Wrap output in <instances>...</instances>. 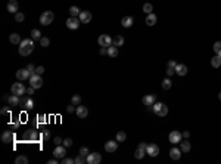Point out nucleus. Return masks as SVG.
<instances>
[{
    "mask_svg": "<svg viewBox=\"0 0 221 164\" xmlns=\"http://www.w3.org/2000/svg\"><path fill=\"white\" fill-rule=\"evenodd\" d=\"M34 50V40L33 39H22L19 43V55L21 56H28Z\"/></svg>",
    "mask_w": 221,
    "mask_h": 164,
    "instance_id": "f257e3e1",
    "label": "nucleus"
},
{
    "mask_svg": "<svg viewBox=\"0 0 221 164\" xmlns=\"http://www.w3.org/2000/svg\"><path fill=\"white\" fill-rule=\"evenodd\" d=\"M53 19H55V15L52 10H46L40 15V24L42 25H50L53 22Z\"/></svg>",
    "mask_w": 221,
    "mask_h": 164,
    "instance_id": "f03ea898",
    "label": "nucleus"
},
{
    "mask_svg": "<svg viewBox=\"0 0 221 164\" xmlns=\"http://www.w3.org/2000/svg\"><path fill=\"white\" fill-rule=\"evenodd\" d=\"M10 90H12V95H16V96H22V95H25V93H27L25 86H24L21 82L13 83V84H12V87H10Z\"/></svg>",
    "mask_w": 221,
    "mask_h": 164,
    "instance_id": "7ed1b4c3",
    "label": "nucleus"
},
{
    "mask_svg": "<svg viewBox=\"0 0 221 164\" xmlns=\"http://www.w3.org/2000/svg\"><path fill=\"white\" fill-rule=\"evenodd\" d=\"M30 86H33L34 89H40V87L43 86V79H42V76L33 74V76L30 77Z\"/></svg>",
    "mask_w": 221,
    "mask_h": 164,
    "instance_id": "20e7f679",
    "label": "nucleus"
},
{
    "mask_svg": "<svg viewBox=\"0 0 221 164\" xmlns=\"http://www.w3.org/2000/svg\"><path fill=\"white\" fill-rule=\"evenodd\" d=\"M65 155H66V146H63V145H56V148H55V151H53V157L58 158V160H62Z\"/></svg>",
    "mask_w": 221,
    "mask_h": 164,
    "instance_id": "39448f33",
    "label": "nucleus"
},
{
    "mask_svg": "<svg viewBox=\"0 0 221 164\" xmlns=\"http://www.w3.org/2000/svg\"><path fill=\"white\" fill-rule=\"evenodd\" d=\"M80 18H77V16H69L68 19H66V27L69 28V30H77L78 27H80Z\"/></svg>",
    "mask_w": 221,
    "mask_h": 164,
    "instance_id": "423d86ee",
    "label": "nucleus"
},
{
    "mask_svg": "<svg viewBox=\"0 0 221 164\" xmlns=\"http://www.w3.org/2000/svg\"><path fill=\"white\" fill-rule=\"evenodd\" d=\"M97 43L100 44V47H109L112 44V37L108 36V34H102V36H99Z\"/></svg>",
    "mask_w": 221,
    "mask_h": 164,
    "instance_id": "0eeeda50",
    "label": "nucleus"
},
{
    "mask_svg": "<svg viewBox=\"0 0 221 164\" xmlns=\"http://www.w3.org/2000/svg\"><path fill=\"white\" fill-rule=\"evenodd\" d=\"M181 133L178 132V130H173L170 135H168V140L173 143V145H176V143H180L181 142Z\"/></svg>",
    "mask_w": 221,
    "mask_h": 164,
    "instance_id": "6e6552de",
    "label": "nucleus"
},
{
    "mask_svg": "<svg viewBox=\"0 0 221 164\" xmlns=\"http://www.w3.org/2000/svg\"><path fill=\"white\" fill-rule=\"evenodd\" d=\"M31 77V73L27 70V68H22V70H18L16 71V79L19 82H24V80H30Z\"/></svg>",
    "mask_w": 221,
    "mask_h": 164,
    "instance_id": "1a4fd4ad",
    "label": "nucleus"
},
{
    "mask_svg": "<svg viewBox=\"0 0 221 164\" xmlns=\"http://www.w3.org/2000/svg\"><path fill=\"white\" fill-rule=\"evenodd\" d=\"M22 139H24V140H30V142H36V140L39 139V135L36 133V130L30 129V130H27V132L24 133Z\"/></svg>",
    "mask_w": 221,
    "mask_h": 164,
    "instance_id": "9d476101",
    "label": "nucleus"
},
{
    "mask_svg": "<svg viewBox=\"0 0 221 164\" xmlns=\"http://www.w3.org/2000/svg\"><path fill=\"white\" fill-rule=\"evenodd\" d=\"M102 161V155L99 152H90L87 155V163L88 164H99Z\"/></svg>",
    "mask_w": 221,
    "mask_h": 164,
    "instance_id": "9b49d317",
    "label": "nucleus"
},
{
    "mask_svg": "<svg viewBox=\"0 0 221 164\" xmlns=\"http://www.w3.org/2000/svg\"><path fill=\"white\" fill-rule=\"evenodd\" d=\"M146 154L150 155V157H156V155L159 154V146H158L156 143H150V145H147V148H146Z\"/></svg>",
    "mask_w": 221,
    "mask_h": 164,
    "instance_id": "f8f14e48",
    "label": "nucleus"
},
{
    "mask_svg": "<svg viewBox=\"0 0 221 164\" xmlns=\"http://www.w3.org/2000/svg\"><path fill=\"white\" fill-rule=\"evenodd\" d=\"M13 139H15L13 132L6 130V132H3V133H1V142H3V143H10V142H13Z\"/></svg>",
    "mask_w": 221,
    "mask_h": 164,
    "instance_id": "ddd939ff",
    "label": "nucleus"
},
{
    "mask_svg": "<svg viewBox=\"0 0 221 164\" xmlns=\"http://www.w3.org/2000/svg\"><path fill=\"white\" fill-rule=\"evenodd\" d=\"M118 149V140H108L105 143V151L106 152H115Z\"/></svg>",
    "mask_w": 221,
    "mask_h": 164,
    "instance_id": "4468645a",
    "label": "nucleus"
},
{
    "mask_svg": "<svg viewBox=\"0 0 221 164\" xmlns=\"http://www.w3.org/2000/svg\"><path fill=\"white\" fill-rule=\"evenodd\" d=\"M141 102H143L144 107H152V105L156 102V96H155V95H146V96H143Z\"/></svg>",
    "mask_w": 221,
    "mask_h": 164,
    "instance_id": "2eb2a0df",
    "label": "nucleus"
},
{
    "mask_svg": "<svg viewBox=\"0 0 221 164\" xmlns=\"http://www.w3.org/2000/svg\"><path fill=\"white\" fill-rule=\"evenodd\" d=\"M18 7H19V4H18L16 0H9L7 1V12L9 13H18Z\"/></svg>",
    "mask_w": 221,
    "mask_h": 164,
    "instance_id": "dca6fc26",
    "label": "nucleus"
},
{
    "mask_svg": "<svg viewBox=\"0 0 221 164\" xmlns=\"http://www.w3.org/2000/svg\"><path fill=\"white\" fill-rule=\"evenodd\" d=\"M80 21H81V24H88L90 21H91V12H88V10H83L81 13H80Z\"/></svg>",
    "mask_w": 221,
    "mask_h": 164,
    "instance_id": "f3484780",
    "label": "nucleus"
},
{
    "mask_svg": "<svg viewBox=\"0 0 221 164\" xmlns=\"http://www.w3.org/2000/svg\"><path fill=\"white\" fill-rule=\"evenodd\" d=\"M75 114L78 115V118H86V117H87V114H88L87 107L78 105V107H77V111H75Z\"/></svg>",
    "mask_w": 221,
    "mask_h": 164,
    "instance_id": "a211bd4d",
    "label": "nucleus"
},
{
    "mask_svg": "<svg viewBox=\"0 0 221 164\" xmlns=\"http://www.w3.org/2000/svg\"><path fill=\"white\" fill-rule=\"evenodd\" d=\"M7 102H9V105H10V107H18V105H21V96L12 95V96H9V98H7Z\"/></svg>",
    "mask_w": 221,
    "mask_h": 164,
    "instance_id": "6ab92c4d",
    "label": "nucleus"
},
{
    "mask_svg": "<svg viewBox=\"0 0 221 164\" xmlns=\"http://www.w3.org/2000/svg\"><path fill=\"white\" fill-rule=\"evenodd\" d=\"M156 21H158V18H156L155 13H149L146 16V25H149V27H153L156 24Z\"/></svg>",
    "mask_w": 221,
    "mask_h": 164,
    "instance_id": "aec40b11",
    "label": "nucleus"
},
{
    "mask_svg": "<svg viewBox=\"0 0 221 164\" xmlns=\"http://www.w3.org/2000/svg\"><path fill=\"white\" fill-rule=\"evenodd\" d=\"M170 157H171V160H180V157H181V149L174 146V148L170 151Z\"/></svg>",
    "mask_w": 221,
    "mask_h": 164,
    "instance_id": "412c9836",
    "label": "nucleus"
},
{
    "mask_svg": "<svg viewBox=\"0 0 221 164\" xmlns=\"http://www.w3.org/2000/svg\"><path fill=\"white\" fill-rule=\"evenodd\" d=\"M176 73L178 74V76H186L187 74V67L184 65V64H177V67H176Z\"/></svg>",
    "mask_w": 221,
    "mask_h": 164,
    "instance_id": "4be33fe9",
    "label": "nucleus"
},
{
    "mask_svg": "<svg viewBox=\"0 0 221 164\" xmlns=\"http://www.w3.org/2000/svg\"><path fill=\"white\" fill-rule=\"evenodd\" d=\"M108 56H109V58H117V56H118V47L114 46V44H111V46L108 47Z\"/></svg>",
    "mask_w": 221,
    "mask_h": 164,
    "instance_id": "5701e85b",
    "label": "nucleus"
},
{
    "mask_svg": "<svg viewBox=\"0 0 221 164\" xmlns=\"http://www.w3.org/2000/svg\"><path fill=\"white\" fill-rule=\"evenodd\" d=\"M133 22H134V21H133L131 16H124V18L121 19V25H123L124 28H130L133 25Z\"/></svg>",
    "mask_w": 221,
    "mask_h": 164,
    "instance_id": "b1692460",
    "label": "nucleus"
},
{
    "mask_svg": "<svg viewBox=\"0 0 221 164\" xmlns=\"http://www.w3.org/2000/svg\"><path fill=\"white\" fill-rule=\"evenodd\" d=\"M190 148H192V146H190V142H187V139L180 142V149H181V152H189Z\"/></svg>",
    "mask_w": 221,
    "mask_h": 164,
    "instance_id": "393cba45",
    "label": "nucleus"
},
{
    "mask_svg": "<svg viewBox=\"0 0 221 164\" xmlns=\"http://www.w3.org/2000/svg\"><path fill=\"white\" fill-rule=\"evenodd\" d=\"M112 44L117 46V47H121V46L124 44V37H123V36H115V37L112 39Z\"/></svg>",
    "mask_w": 221,
    "mask_h": 164,
    "instance_id": "a878e982",
    "label": "nucleus"
},
{
    "mask_svg": "<svg viewBox=\"0 0 221 164\" xmlns=\"http://www.w3.org/2000/svg\"><path fill=\"white\" fill-rule=\"evenodd\" d=\"M9 41H10L12 44H19L22 40H21V36H19V34L13 33V34H10V36H9Z\"/></svg>",
    "mask_w": 221,
    "mask_h": 164,
    "instance_id": "bb28decb",
    "label": "nucleus"
},
{
    "mask_svg": "<svg viewBox=\"0 0 221 164\" xmlns=\"http://www.w3.org/2000/svg\"><path fill=\"white\" fill-rule=\"evenodd\" d=\"M167 114H168V107H167L165 104H162L161 108H159V111L156 113V115H158V117H165Z\"/></svg>",
    "mask_w": 221,
    "mask_h": 164,
    "instance_id": "cd10ccee",
    "label": "nucleus"
},
{
    "mask_svg": "<svg viewBox=\"0 0 221 164\" xmlns=\"http://www.w3.org/2000/svg\"><path fill=\"white\" fill-rule=\"evenodd\" d=\"M144 155H146V149H143V148H137L136 152H134V157H136L137 160H141Z\"/></svg>",
    "mask_w": 221,
    "mask_h": 164,
    "instance_id": "c85d7f7f",
    "label": "nucleus"
},
{
    "mask_svg": "<svg viewBox=\"0 0 221 164\" xmlns=\"http://www.w3.org/2000/svg\"><path fill=\"white\" fill-rule=\"evenodd\" d=\"M161 84H162V89H164V90H170V89H171V86H173V82L170 80V77H167V79H164V80H162Z\"/></svg>",
    "mask_w": 221,
    "mask_h": 164,
    "instance_id": "c756f323",
    "label": "nucleus"
},
{
    "mask_svg": "<svg viewBox=\"0 0 221 164\" xmlns=\"http://www.w3.org/2000/svg\"><path fill=\"white\" fill-rule=\"evenodd\" d=\"M211 65H212L214 68H218V67H221V56L215 55V56L211 59Z\"/></svg>",
    "mask_w": 221,
    "mask_h": 164,
    "instance_id": "7c9ffc66",
    "label": "nucleus"
},
{
    "mask_svg": "<svg viewBox=\"0 0 221 164\" xmlns=\"http://www.w3.org/2000/svg\"><path fill=\"white\" fill-rule=\"evenodd\" d=\"M80 9L77 7V6H71L69 7V16H80Z\"/></svg>",
    "mask_w": 221,
    "mask_h": 164,
    "instance_id": "2f4dec72",
    "label": "nucleus"
},
{
    "mask_svg": "<svg viewBox=\"0 0 221 164\" xmlns=\"http://www.w3.org/2000/svg\"><path fill=\"white\" fill-rule=\"evenodd\" d=\"M31 39H33V40H40V39H42V33H40V30L34 28V30L31 31Z\"/></svg>",
    "mask_w": 221,
    "mask_h": 164,
    "instance_id": "473e14b6",
    "label": "nucleus"
},
{
    "mask_svg": "<svg viewBox=\"0 0 221 164\" xmlns=\"http://www.w3.org/2000/svg\"><path fill=\"white\" fill-rule=\"evenodd\" d=\"M74 161H75V164H84V163H87V157H84V155L78 154V155L74 158Z\"/></svg>",
    "mask_w": 221,
    "mask_h": 164,
    "instance_id": "72a5a7b5",
    "label": "nucleus"
},
{
    "mask_svg": "<svg viewBox=\"0 0 221 164\" xmlns=\"http://www.w3.org/2000/svg\"><path fill=\"white\" fill-rule=\"evenodd\" d=\"M19 126H21V121H19L18 118H13V121L9 124V129H10V130H18Z\"/></svg>",
    "mask_w": 221,
    "mask_h": 164,
    "instance_id": "f704fd0d",
    "label": "nucleus"
},
{
    "mask_svg": "<svg viewBox=\"0 0 221 164\" xmlns=\"http://www.w3.org/2000/svg\"><path fill=\"white\" fill-rule=\"evenodd\" d=\"M71 104H74L75 107H78V105L81 104V96H80V95H74L72 99H71Z\"/></svg>",
    "mask_w": 221,
    "mask_h": 164,
    "instance_id": "c9c22d12",
    "label": "nucleus"
},
{
    "mask_svg": "<svg viewBox=\"0 0 221 164\" xmlns=\"http://www.w3.org/2000/svg\"><path fill=\"white\" fill-rule=\"evenodd\" d=\"M125 139H127L125 132H118V133H117V140H118V142H125Z\"/></svg>",
    "mask_w": 221,
    "mask_h": 164,
    "instance_id": "e433bc0d",
    "label": "nucleus"
},
{
    "mask_svg": "<svg viewBox=\"0 0 221 164\" xmlns=\"http://www.w3.org/2000/svg\"><path fill=\"white\" fill-rule=\"evenodd\" d=\"M152 10H153V6H152L150 3H144V4H143V12H146V13L149 15V13H152Z\"/></svg>",
    "mask_w": 221,
    "mask_h": 164,
    "instance_id": "4c0bfd02",
    "label": "nucleus"
},
{
    "mask_svg": "<svg viewBox=\"0 0 221 164\" xmlns=\"http://www.w3.org/2000/svg\"><path fill=\"white\" fill-rule=\"evenodd\" d=\"M24 107H25L28 111H30V110H33V108H34V101L28 96V99H27V102H25V105H24Z\"/></svg>",
    "mask_w": 221,
    "mask_h": 164,
    "instance_id": "58836bf2",
    "label": "nucleus"
},
{
    "mask_svg": "<svg viewBox=\"0 0 221 164\" xmlns=\"http://www.w3.org/2000/svg\"><path fill=\"white\" fill-rule=\"evenodd\" d=\"M15 161H16V164H27L28 163V158H27L25 155H19Z\"/></svg>",
    "mask_w": 221,
    "mask_h": 164,
    "instance_id": "ea45409f",
    "label": "nucleus"
},
{
    "mask_svg": "<svg viewBox=\"0 0 221 164\" xmlns=\"http://www.w3.org/2000/svg\"><path fill=\"white\" fill-rule=\"evenodd\" d=\"M25 19V15L22 13V12H18V13H15V21L16 22H22Z\"/></svg>",
    "mask_w": 221,
    "mask_h": 164,
    "instance_id": "a19ab883",
    "label": "nucleus"
},
{
    "mask_svg": "<svg viewBox=\"0 0 221 164\" xmlns=\"http://www.w3.org/2000/svg\"><path fill=\"white\" fill-rule=\"evenodd\" d=\"M214 52H215V55L221 56V41H217V43L214 44Z\"/></svg>",
    "mask_w": 221,
    "mask_h": 164,
    "instance_id": "79ce46f5",
    "label": "nucleus"
},
{
    "mask_svg": "<svg viewBox=\"0 0 221 164\" xmlns=\"http://www.w3.org/2000/svg\"><path fill=\"white\" fill-rule=\"evenodd\" d=\"M78 154H81V155L87 157L88 154H90V151H88V148H87V146H81V148H80V151H78Z\"/></svg>",
    "mask_w": 221,
    "mask_h": 164,
    "instance_id": "37998d69",
    "label": "nucleus"
},
{
    "mask_svg": "<svg viewBox=\"0 0 221 164\" xmlns=\"http://www.w3.org/2000/svg\"><path fill=\"white\" fill-rule=\"evenodd\" d=\"M40 44H42L43 47H47V46L50 44V40H49L47 37H42V39H40Z\"/></svg>",
    "mask_w": 221,
    "mask_h": 164,
    "instance_id": "c03bdc74",
    "label": "nucleus"
},
{
    "mask_svg": "<svg viewBox=\"0 0 221 164\" xmlns=\"http://www.w3.org/2000/svg\"><path fill=\"white\" fill-rule=\"evenodd\" d=\"M75 111H77V108H75L74 104H71V105L66 107V113H68V114H72V113H75Z\"/></svg>",
    "mask_w": 221,
    "mask_h": 164,
    "instance_id": "a18cd8bd",
    "label": "nucleus"
},
{
    "mask_svg": "<svg viewBox=\"0 0 221 164\" xmlns=\"http://www.w3.org/2000/svg\"><path fill=\"white\" fill-rule=\"evenodd\" d=\"M161 105H162V104H161V102H155V104H153V105H152V111H153V113H155V114H156V113H158V111H159V108H161Z\"/></svg>",
    "mask_w": 221,
    "mask_h": 164,
    "instance_id": "49530a36",
    "label": "nucleus"
},
{
    "mask_svg": "<svg viewBox=\"0 0 221 164\" xmlns=\"http://www.w3.org/2000/svg\"><path fill=\"white\" fill-rule=\"evenodd\" d=\"M50 130H43V133H42V138H43L44 140H49L50 139Z\"/></svg>",
    "mask_w": 221,
    "mask_h": 164,
    "instance_id": "de8ad7c7",
    "label": "nucleus"
},
{
    "mask_svg": "<svg viewBox=\"0 0 221 164\" xmlns=\"http://www.w3.org/2000/svg\"><path fill=\"white\" fill-rule=\"evenodd\" d=\"M61 161H62L63 164H75V161H74L72 158H69V157H63Z\"/></svg>",
    "mask_w": 221,
    "mask_h": 164,
    "instance_id": "09e8293b",
    "label": "nucleus"
},
{
    "mask_svg": "<svg viewBox=\"0 0 221 164\" xmlns=\"http://www.w3.org/2000/svg\"><path fill=\"white\" fill-rule=\"evenodd\" d=\"M0 114H1V115H10V110H9L7 107H3V108L0 110Z\"/></svg>",
    "mask_w": 221,
    "mask_h": 164,
    "instance_id": "8fccbe9b",
    "label": "nucleus"
},
{
    "mask_svg": "<svg viewBox=\"0 0 221 164\" xmlns=\"http://www.w3.org/2000/svg\"><path fill=\"white\" fill-rule=\"evenodd\" d=\"M27 70L31 73V76H33V74H36V67H34L33 64H28V65H27Z\"/></svg>",
    "mask_w": 221,
    "mask_h": 164,
    "instance_id": "3c124183",
    "label": "nucleus"
},
{
    "mask_svg": "<svg viewBox=\"0 0 221 164\" xmlns=\"http://www.w3.org/2000/svg\"><path fill=\"white\" fill-rule=\"evenodd\" d=\"M62 143H63V146H66V148H69V146L72 145V139H69V138H66V139H65V140H63Z\"/></svg>",
    "mask_w": 221,
    "mask_h": 164,
    "instance_id": "603ef678",
    "label": "nucleus"
},
{
    "mask_svg": "<svg viewBox=\"0 0 221 164\" xmlns=\"http://www.w3.org/2000/svg\"><path fill=\"white\" fill-rule=\"evenodd\" d=\"M176 67H177V62H176V61H173V59H171V61H168V64H167V68H174V70H176Z\"/></svg>",
    "mask_w": 221,
    "mask_h": 164,
    "instance_id": "864d4df0",
    "label": "nucleus"
},
{
    "mask_svg": "<svg viewBox=\"0 0 221 164\" xmlns=\"http://www.w3.org/2000/svg\"><path fill=\"white\" fill-rule=\"evenodd\" d=\"M36 74L43 76V74H44V67H37V68H36Z\"/></svg>",
    "mask_w": 221,
    "mask_h": 164,
    "instance_id": "5fc2aeb1",
    "label": "nucleus"
},
{
    "mask_svg": "<svg viewBox=\"0 0 221 164\" xmlns=\"http://www.w3.org/2000/svg\"><path fill=\"white\" fill-rule=\"evenodd\" d=\"M174 73H176V70H174V68H167V76H168V77H171Z\"/></svg>",
    "mask_w": 221,
    "mask_h": 164,
    "instance_id": "6e6d98bb",
    "label": "nucleus"
},
{
    "mask_svg": "<svg viewBox=\"0 0 221 164\" xmlns=\"http://www.w3.org/2000/svg\"><path fill=\"white\" fill-rule=\"evenodd\" d=\"M34 90H36V89H34L33 86H30V87L27 89V95H34Z\"/></svg>",
    "mask_w": 221,
    "mask_h": 164,
    "instance_id": "4d7b16f0",
    "label": "nucleus"
},
{
    "mask_svg": "<svg viewBox=\"0 0 221 164\" xmlns=\"http://www.w3.org/2000/svg\"><path fill=\"white\" fill-rule=\"evenodd\" d=\"M62 142H63V140H62L59 136H56V138H55V145H61Z\"/></svg>",
    "mask_w": 221,
    "mask_h": 164,
    "instance_id": "13d9d810",
    "label": "nucleus"
},
{
    "mask_svg": "<svg viewBox=\"0 0 221 164\" xmlns=\"http://www.w3.org/2000/svg\"><path fill=\"white\" fill-rule=\"evenodd\" d=\"M181 136H183V138H184V139H189V136H190V133H189V132H187V130H184V132H183V133H181Z\"/></svg>",
    "mask_w": 221,
    "mask_h": 164,
    "instance_id": "bf43d9fd",
    "label": "nucleus"
},
{
    "mask_svg": "<svg viewBox=\"0 0 221 164\" xmlns=\"http://www.w3.org/2000/svg\"><path fill=\"white\" fill-rule=\"evenodd\" d=\"M100 55H108V47H102L100 49Z\"/></svg>",
    "mask_w": 221,
    "mask_h": 164,
    "instance_id": "052dcab7",
    "label": "nucleus"
},
{
    "mask_svg": "<svg viewBox=\"0 0 221 164\" xmlns=\"http://www.w3.org/2000/svg\"><path fill=\"white\" fill-rule=\"evenodd\" d=\"M37 118H39V123H40V124H42V123H44V121H46V117H43V115H39Z\"/></svg>",
    "mask_w": 221,
    "mask_h": 164,
    "instance_id": "680f3d73",
    "label": "nucleus"
},
{
    "mask_svg": "<svg viewBox=\"0 0 221 164\" xmlns=\"http://www.w3.org/2000/svg\"><path fill=\"white\" fill-rule=\"evenodd\" d=\"M47 164H58V158H53V160H49Z\"/></svg>",
    "mask_w": 221,
    "mask_h": 164,
    "instance_id": "e2e57ef3",
    "label": "nucleus"
},
{
    "mask_svg": "<svg viewBox=\"0 0 221 164\" xmlns=\"http://www.w3.org/2000/svg\"><path fill=\"white\" fill-rule=\"evenodd\" d=\"M218 99H220V101H221V92H220V93H218Z\"/></svg>",
    "mask_w": 221,
    "mask_h": 164,
    "instance_id": "0e129e2a",
    "label": "nucleus"
}]
</instances>
